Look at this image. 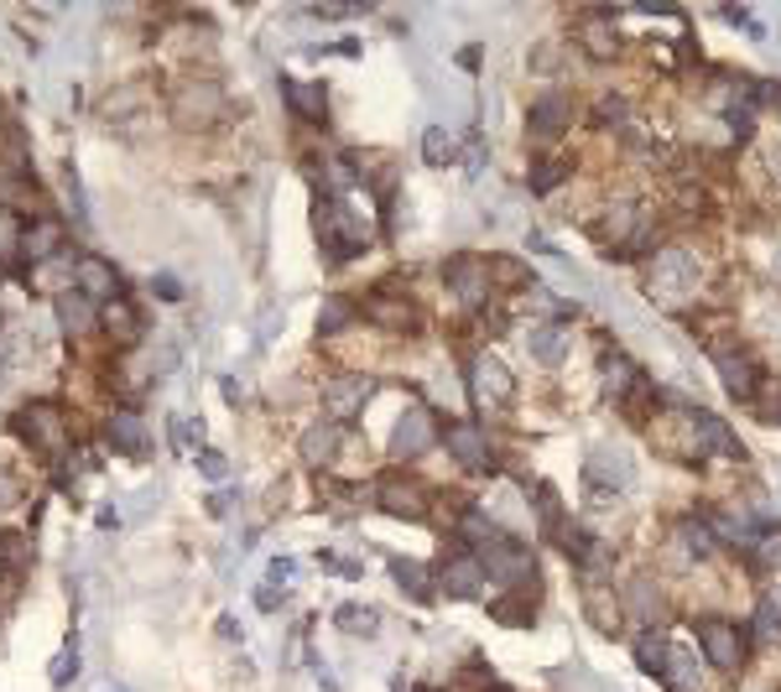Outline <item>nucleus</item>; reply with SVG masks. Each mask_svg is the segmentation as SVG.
I'll list each match as a JSON object with an SVG mask.
<instances>
[{"mask_svg": "<svg viewBox=\"0 0 781 692\" xmlns=\"http://www.w3.org/2000/svg\"><path fill=\"white\" fill-rule=\"evenodd\" d=\"M21 235H26V219L16 209H0V260L16 266L21 260Z\"/></svg>", "mask_w": 781, "mask_h": 692, "instance_id": "bb28decb", "label": "nucleus"}, {"mask_svg": "<svg viewBox=\"0 0 781 692\" xmlns=\"http://www.w3.org/2000/svg\"><path fill=\"white\" fill-rule=\"evenodd\" d=\"M438 583H443L448 599H480L484 583H490V573H484L480 553H454V557H443Z\"/></svg>", "mask_w": 781, "mask_h": 692, "instance_id": "ddd939ff", "label": "nucleus"}, {"mask_svg": "<svg viewBox=\"0 0 781 692\" xmlns=\"http://www.w3.org/2000/svg\"><path fill=\"white\" fill-rule=\"evenodd\" d=\"M469 395L480 412H505L511 395H516V380L495 355H475L469 359Z\"/></svg>", "mask_w": 781, "mask_h": 692, "instance_id": "0eeeda50", "label": "nucleus"}, {"mask_svg": "<svg viewBox=\"0 0 781 692\" xmlns=\"http://www.w3.org/2000/svg\"><path fill=\"white\" fill-rule=\"evenodd\" d=\"M443 281H448V292L459 297L464 308H480L484 297L495 292V281H490V260L480 256H454L443 266Z\"/></svg>", "mask_w": 781, "mask_h": 692, "instance_id": "f8f14e48", "label": "nucleus"}, {"mask_svg": "<svg viewBox=\"0 0 781 692\" xmlns=\"http://www.w3.org/2000/svg\"><path fill=\"white\" fill-rule=\"evenodd\" d=\"M490 281H501V287H526V266H521V260H490Z\"/></svg>", "mask_w": 781, "mask_h": 692, "instance_id": "c9c22d12", "label": "nucleus"}, {"mask_svg": "<svg viewBox=\"0 0 781 692\" xmlns=\"http://www.w3.org/2000/svg\"><path fill=\"white\" fill-rule=\"evenodd\" d=\"M11 433L42 458H68V448H74V422H68L58 401H26L11 416Z\"/></svg>", "mask_w": 781, "mask_h": 692, "instance_id": "f257e3e1", "label": "nucleus"}, {"mask_svg": "<svg viewBox=\"0 0 781 692\" xmlns=\"http://www.w3.org/2000/svg\"><path fill=\"white\" fill-rule=\"evenodd\" d=\"M104 443L125 458H141L152 448V433H146V416L136 406H115V412L104 416Z\"/></svg>", "mask_w": 781, "mask_h": 692, "instance_id": "4468645a", "label": "nucleus"}, {"mask_svg": "<svg viewBox=\"0 0 781 692\" xmlns=\"http://www.w3.org/2000/svg\"><path fill=\"white\" fill-rule=\"evenodd\" d=\"M480 562H484V573H490V583H501L505 593H532V583H537V557L526 553L516 536H501Z\"/></svg>", "mask_w": 781, "mask_h": 692, "instance_id": "7ed1b4c3", "label": "nucleus"}, {"mask_svg": "<svg viewBox=\"0 0 781 692\" xmlns=\"http://www.w3.org/2000/svg\"><path fill=\"white\" fill-rule=\"evenodd\" d=\"M344 433H349V427H339V422H313V427L302 433V443H298L302 464H313V469H328V464H334V454H339Z\"/></svg>", "mask_w": 781, "mask_h": 692, "instance_id": "aec40b11", "label": "nucleus"}, {"mask_svg": "<svg viewBox=\"0 0 781 692\" xmlns=\"http://www.w3.org/2000/svg\"><path fill=\"white\" fill-rule=\"evenodd\" d=\"M625 610L636 614V625L657 630V625H661V589L651 583V578H636V583L625 589Z\"/></svg>", "mask_w": 781, "mask_h": 692, "instance_id": "393cba45", "label": "nucleus"}, {"mask_svg": "<svg viewBox=\"0 0 781 692\" xmlns=\"http://www.w3.org/2000/svg\"><path fill=\"white\" fill-rule=\"evenodd\" d=\"M349 317H355V308L344 302V297H334L328 308L319 313V334L323 338H339V334H349Z\"/></svg>", "mask_w": 781, "mask_h": 692, "instance_id": "2f4dec72", "label": "nucleus"}, {"mask_svg": "<svg viewBox=\"0 0 781 692\" xmlns=\"http://www.w3.org/2000/svg\"><path fill=\"white\" fill-rule=\"evenodd\" d=\"M152 292H157L161 302H178L182 287H178V277H152Z\"/></svg>", "mask_w": 781, "mask_h": 692, "instance_id": "ea45409f", "label": "nucleus"}, {"mask_svg": "<svg viewBox=\"0 0 781 692\" xmlns=\"http://www.w3.org/2000/svg\"><path fill=\"white\" fill-rule=\"evenodd\" d=\"M256 604H260V610H277V583H266V589L256 593Z\"/></svg>", "mask_w": 781, "mask_h": 692, "instance_id": "a19ab883", "label": "nucleus"}, {"mask_svg": "<svg viewBox=\"0 0 781 692\" xmlns=\"http://www.w3.org/2000/svg\"><path fill=\"white\" fill-rule=\"evenodd\" d=\"M328 469H339V475H365V469H370V448H365L355 433H344L339 454H334V464H328Z\"/></svg>", "mask_w": 781, "mask_h": 692, "instance_id": "cd10ccee", "label": "nucleus"}, {"mask_svg": "<svg viewBox=\"0 0 781 692\" xmlns=\"http://www.w3.org/2000/svg\"><path fill=\"white\" fill-rule=\"evenodd\" d=\"M334 620H339V630H349V635H376V625H381V614L360 610V604H344Z\"/></svg>", "mask_w": 781, "mask_h": 692, "instance_id": "473e14b6", "label": "nucleus"}, {"mask_svg": "<svg viewBox=\"0 0 781 692\" xmlns=\"http://www.w3.org/2000/svg\"><path fill=\"white\" fill-rule=\"evenodd\" d=\"M422 157H427V167H448V161L459 157L454 131H448V125H427V131H422Z\"/></svg>", "mask_w": 781, "mask_h": 692, "instance_id": "a878e982", "label": "nucleus"}, {"mask_svg": "<svg viewBox=\"0 0 781 692\" xmlns=\"http://www.w3.org/2000/svg\"><path fill=\"white\" fill-rule=\"evenodd\" d=\"M526 355L537 359V365H562V355H568V334H562L558 323H532Z\"/></svg>", "mask_w": 781, "mask_h": 692, "instance_id": "b1692460", "label": "nucleus"}, {"mask_svg": "<svg viewBox=\"0 0 781 692\" xmlns=\"http://www.w3.org/2000/svg\"><path fill=\"white\" fill-rule=\"evenodd\" d=\"M391 578H397V589L401 593H412V599H433V589H427V573H422L417 562H391Z\"/></svg>", "mask_w": 781, "mask_h": 692, "instance_id": "7c9ffc66", "label": "nucleus"}, {"mask_svg": "<svg viewBox=\"0 0 781 692\" xmlns=\"http://www.w3.org/2000/svg\"><path fill=\"white\" fill-rule=\"evenodd\" d=\"M433 443H443V427L427 406H412V412L397 416V427H391V458L412 464V458H422Z\"/></svg>", "mask_w": 781, "mask_h": 692, "instance_id": "6e6552de", "label": "nucleus"}, {"mask_svg": "<svg viewBox=\"0 0 781 692\" xmlns=\"http://www.w3.org/2000/svg\"><path fill=\"white\" fill-rule=\"evenodd\" d=\"M365 323H376L381 334H417V308L406 302V292H391V287H376V292L360 302Z\"/></svg>", "mask_w": 781, "mask_h": 692, "instance_id": "1a4fd4ad", "label": "nucleus"}, {"mask_svg": "<svg viewBox=\"0 0 781 692\" xmlns=\"http://www.w3.org/2000/svg\"><path fill=\"white\" fill-rule=\"evenodd\" d=\"M766 391H771V416L766 422H781V386H766Z\"/></svg>", "mask_w": 781, "mask_h": 692, "instance_id": "79ce46f5", "label": "nucleus"}, {"mask_svg": "<svg viewBox=\"0 0 781 692\" xmlns=\"http://www.w3.org/2000/svg\"><path fill=\"white\" fill-rule=\"evenodd\" d=\"M281 94L292 104V115L308 120V125H323L328 120V89L313 79H281Z\"/></svg>", "mask_w": 781, "mask_h": 692, "instance_id": "f3484780", "label": "nucleus"}, {"mask_svg": "<svg viewBox=\"0 0 781 692\" xmlns=\"http://www.w3.org/2000/svg\"><path fill=\"white\" fill-rule=\"evenodd\" d=\"M370 391H376V380L365 376V370H349V376H334L328 386H323V412H328V422H339V427H349V416L365 412V401H370Z\"/></svg>", "mask_w": 781, "mask_h": 692, "instance_id": "9b49d317", "label": "nucleus"}, {"mask_svg": "<svg viewBox=\"0 0 781 692\" xmlns=\"http://www.w3.org/2000/svg\"><path fill=\"white\" fill-rule=\"evenodd\" d=\"M224 115V89L214 79H182L172 89V120L182 131H203Z\"/></svg>", "mask_w": 781, "mask_h": 692, "instance_id": "20e7f679", "label": "nucleus"}, {"mask_svg": "<svg viewBox=\"0 0 781 692\" xmlns=\"http://www.w3.org/2000/svg\"><path fill=\"white\" fill-rule=\"evenodd\" d=\"M719 380H724V391L735 395V401H761L766 391V380H761V365L750 355H719Z\"/></svg>", "mask_w": 781, "mask_h": 692, "instance_id": "dca6fc26", "label": "nucleus"}, {"mask_svg": "<svg viewBox=\"0 0 781 692\" xmlns=\"http://www.w3.org/2000/svg\"><path fill=\"white\" fill-rule=\"evenodd\" d=\"M21 256L42 266V260H58L63 256V224L53 214H42L26 224V235H21Z\"/></svg>", "mask_w": 781, "mask_h": 692, "instance_id": "6ab92c4d", "label": "nucleus"}, {"mask_svg": "<svg viewBox=\"0 0 781 692\" xmlns=\"http://www.w3.org/2000/svg\"><path fill=\"white\" fill-rule=\"evenodd\" d=\"M573 94H562V89H542L537 99H532V110H526V136L537 141V146H553L558 136H568L573 131Z\"/></svg>", "mask_w": 781, "mask_h": 692, "instance_id": "39448f33", "label": "nucleus"}, {"mask_svg": "<svg viewBox=\"0 0 781 692\" xmlns=\"http://www.w3.org/2000/svg\"><path fill=\"white\" fill-rule=\"evenodd\" d=\"M376 505H381L386 515H401V521H427L433 494H427V484H417V479L386 475L381 484H376Z\"/></svg>", "mask_w": 781, "mask_h": 692, "instance_id": "9d476101", "label": "nucleus"}, {"mask_svg": "<svg viewBox=\"0 0 781 692\" xmlns=\"http://www.w3.org/2000/svg\"><path fill=\"white\" fill-rule=\"evenodd\" d=\"M74 672H79V646H68V651L53 661V688H63V682H68Z\"/></svg>", "mask_w": 781, "mask_h": 692, "instance_id": "58836bf2", "label": "nucleus"}, {"mask_svg": "<svg viewBox=\"0 0 781 692\" xmlns=\"http://www.w3.org/2000/svg\"><path fill=\"white\" fill-rule=\"evenodd\" d=\"M58 323L68 328V334H89V328H100V308H94L89 297H79L74 287H63L58 292Z\"/></svg>", "mask_w": 781, "mask_h": 692, "instance_id": "5701e85b", "label": "nucleus"}, {"mask_svg": "<svg viewBox=\"0 0 781 692\" xmlns=\"http://www.w3.org/2000/svg\"><path fill=\"white\" fill-rule=\"evenodd\" d=\"M562 178H568V161H542L537 172H532V193H553Z\"/></svg>", "mask_w": 781, "mask_h": 692, "instance_id": "f704fd0d", "label": "nucleus"}, {"mask_svg": "<svg viewBox=\"0 0 781 692\" xmlns=\"http://www.w3.org/2000/svg\"><path fill=\"white\" fill-rule=\"evenodd\" d=\"M100 328L110 338H115V344H121V349H131V344H136L141 338V313H136V302H131V297H110V302H104L100 308Z\"/></svg>", "mask_w": 781, "mask_h": 692, "instance_id": "412c9836", "label": "nucleus"}, {"mask_svg": "<svg viewBox=\"0 0 781 692\" xmlns=\"http://www.w3.org/2000/svg\"><path fill=\"white\" fill-rule=\"evenodd\" d=\"M693 635H699V651L714 672H740L745 667V630L735 625V620L703 614L699 625H693Z\"/></svg>", "mask_w": 781, "mask_h": 692, "instance_id": "f03ea898", "label": "nucleus"}, {"mask_svg": "<svg viewBox=\"0 0 781 692\" xmlns=\"http://www.w3.org/2000/svg\"><path fill=\"white\" fill-rule=\"evenodd\" d=\"M199 469L209 479H224V475H230V458H224L220 448H199Z\"/></svg>", "mask_w": 781, "mask_h": 692, "instance_id": "4c0bfd02", "label": "nucleus"}, {"mask_svg": "<svg viewBox=\"0 0 781 692\" xmlns=\"http://www.w3.org/2000/svg\"><path fill=\"white\" fill-rule=\"evenodd\" d=\"M26 557H32L26 536H0V568H5V573H21V568H26Z\"/></svg>", "mask_w": 781, "mask_h": 692, "instance_id": "72a5a7b5", "label": "nucleus"}, {"mask_svg": "<svg viewBox=\"0 0 781 692\" xmlns=\"http://www.w3.org/2000/svg\"><path fill=\"white\" fill-rule=\"evenodd\" d=\"M74 292L89 297L94 308H104L110 297H121V277H115V266L104 256H79L74 260Z\"/></svg>", "mask_w": 781, "mask_h": 692, "instance_id": "2eb2a0df", "label": "nucleus"}, {"mask_svg": "<svg viewBox=\"0 0 781 692\" xmlns=\"http://www.w3.org/2000/svg\"><path fill=\"white\" fill-rule=\"evenodd\" d=\"M490 614L505 620V625H532V593H505V599L490 604Z\"/></svg>", "mask_w": 781, "mask_h": 692, "instance_id": "c756f323", "label": "nucleus"}, {"mask_svg": "<svg viewBox=\"0 0 781 692\" xmlns=\"http://www.w3.org/2000/svg\"><path fill=\"white\" fill-rule=\"evenodd\" d=\"M667 651H672V646H667L661 635L646 630L641 640H636V661H641V672H651V677L661 682V672H667Z\"/></svg>", "mask_w": 781, "mask_h": 692, "instance_id": "c85d7f7f", "label": "nucleus"}, {"mask_svg": "<svg viewBox=\"0 0 781 692\" xmlns=\"http://www.w3.org/2000/svg\"><path fill=\"white\" fill-rule=\"evenodd\" d=\"M21 505V479L11 475V469H0V521Z\"/></svg>", "mask_w": 781, "mask_h": 692, "instance_id": "e433bc0d", "label": "nucleus"}, {"mask_svg": "<svg viewBox=\"0 0 781 692\" xmlns=\"http://www.w3.org/2000/svg\"><path fill=\"white\" fill-rule=\"evenodd\" d=\"M579 37H583V53H589V58H621V32H615V21H610V16H604V11H600V16H583V32H579Z\"/></svg>", "mask_w": 781, "mask_h": 692, "instance_id": "4be33fe9", "label": "nucleus"}, {"mask_svg": "<svg viewBox=\"0 0 781 692\" xmlns=\"http://www.w3.org/2000/svg\"><path fill=\"white\" fill-rule=\"evenodd\" d=\"M443 448L448 458H459L464 469H475V475H490L495 469V443H490V427L484 422H448L443 427Z\"/></svg>", "mask_w": 781, "mask_h": 692, "instance_id": "423d86ee", "label": "nucleus"}, {"mask_svg": "<svg viewBox=\"0 0 781 692\" xmlns=\"http://www.w3.org/2000/svg\"><path fill=\"white\" fill-rule=\"evenodd\" d=\"M583 610H589V620H594L600 630H621V620H625L621 593H615V583H604V578H589V583H583Z\"/></svg>", "mask_w": 781, "mask_h": 692, "instance_id": "a211bd4d", "label": "nucleus"}]
</instances>
